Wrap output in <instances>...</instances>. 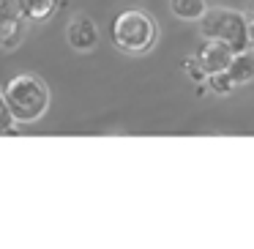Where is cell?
Returning <instances> with one entry per match:
<instances>
[{
    "mask_svg": "<svg viewBox=\"0 0 254 249\" xmlns=\"http://www.w3.org/2000/svg\"><path fill=\"white\" fill-rule=\"evenodd\" d=\"M17 123H36L50 110V88L36 74H17L3 88Z\"/></svg>",
    "mask_w": 254,
    "mask_h": 249,
    "instance_id": "cell-1",
    "label": "cell"
},
{
    "mask_svg": "<svg viewBox=\"0 0 254 249\" xmlns=\"http://www.w3.org/2000/svg\"><path fill=\"white\" fill-rule=\"evenodd\" d=\"M156 39H159V28L145 11H123L112 22V41L118 50L128 52V55H142V52L153 50Z\"/></svg>",
    "mask_w": 254,
    "mask_h": 249,
    "instance_id": "cell-2",
    "label": "cell"
},
{
    "mask_svg": "<svg viewBox=\"0 0 254 249\" xmlns=\"http://www.w3.org/2000/svg\"><path fill=\"white\" fill-rule=\"evenodd\" d=\"M199 33L202 39H219L230 44L235 52L252 50V36H249V17L232 8H208L199 19Z\"/></svg>",
    "mask_w": 254,
    "mask_h": 249,
    "instance_id": "cell-3",
    "label": "cell"
},
{
    "mask_svg": "<svg viewBox=\"0 0 254 249\" xmlns=\"http://www.w3.org/2000/svg\"><path fill=\"white\" fill-rule=\"evenodd\" d=\"M194 58H197V63L210 77V74H216V72H227V69H230L232 58H235V50H232L230 44H224V41H219V39H202V44L197 47Z\"/></svg>",
    "mask_w": 254,
    "mask_h": 249,
    "instance_id": "cell-4",
    "label": "cell"
},
{
    "mask_svg": "<svg viewBox=\"0 0 254 249\" xmlns=\"http://www.w3.org/2000/svg\"><path fill=\"white\" fill-rule=\"evenodd\" d=\"M66 41H68V47L77 50V52H90L99 44V28H96V22L90 17L77 14V17L66 25Z\"/></svg>",
    "mask_w": 254,
    "mask_h": 249,
    "instance_id": "cell-5",
    "label": "cell"
},
{
    "mask_svg": "<svg viewBox=\"0 0 254 249\" xmlns=\"http://www.w3.org/2000/svg\"><path fill=\"white\" fill-rule=\"evenodd\" d=\"M19 19H22L19 0H0V41L8 39L11 33H17Z\"/></svg>",
    "mask_w": 254,
    "mask_h": 249,
    "instance_id": "cell-6",
    "label": "cell"
},
{
    "mask_svg": "<svg viewBox=\"0 0 254 249\" xmlns=\"http://www.w3.org/2000/svg\"><path fill=\"white\" fill-rule=\"evenodd\" d=\"M227 74L232 77V83H235V85L252 83V80H254V55L249 50L246 52H235V58H232Z\"/></svg>",
    "mask_w": 254,
    "mask_h": 249,
    "instance_id": "cell-7",
    "label": "cell"
},
{
    "mask_svg": "<svg viewBox=\"0 0 254 249\" xmlns=\"http://www.w3.org/2000/svg\"><path fill=\"white\" fill-rule=\"evenodd\" d=\"M170 11L178 19H186V22H199V19L208 14V3L205 0H170Z\"/></svg>",
    "mask_w": 254,
    "mask_h": 249,
    "instance_id": "cell-8",
    "label": "cell"
},
{
    "mask_svg": "<svg viewBox=\"0 0 254 249\" xmlns=\"http://www.w3.org/2000/svg\"><path fill=\"white\" fill-rule=\"evenodd\" d=\"M58 3L61 0H19V6H22V17L30 19V22H44L55 14Z\"/></svg>",
    "mask_w": 254,
    "mask_h": 249,
    "instance_id": "cell-9",
    "label": "cell"
},
{
    "mask_svg": "<svg viewBox=\"0 0 254 249\" xmlns=\"http://www.w3.org/2000/svg\"><path fill=\"white\" fill-rule=\"evenodd\" d=\"M208 83H210V90H213V93H232V90L238 88V85L232 83V77H230L227 72H216V74H210Z\"/></svg>",
    "mask_w": 254,
    "mask_h": 249,
    "instance_id": "cell-10",
    "label": "cell"
},
{
    "mask_svg": "<svg viewBox=\"0 0 254 249\" xmlns=\"http://www.w3.org/2000/svg\"><path fill=\"white\" fill-rule=\"evenodd\" d=\"M14 123H17V118H14L11 107H8V99H6V93L0 90V134L11 132V126H14Z\"/></svg>",
    "mask_w": 254,
    "mask_h": 249,
    "instance_id": "cell-11",
    "label": "cell"
},
{
    "mask_svg": "<svg viewBox=\"0 0 254 249\" xmlns=\"http://www.w3.org/2000/svg\"><path fill=\"white\" fill-rule=\"evenodd\" d=\"M183 69L189 72V77H191L194 83H202V80H208V74H205V69L197 63V58H189V61L183 63Z\"/></svg>",
    "mask_w": 254,
    "mask_h": 249,
    "instance_id": "cell-12",
    "label": "cell"
},
{
    "mask_svg": "<svg viewBox=\"0 0 254 249\" xmlns=\"http://www.w3.org/2000/svg\"><path fill=\"white\" fill-rule=\"evenodd\" d=\"M249 17V36H252V50H254V14H246Z\"/></svg>",
    "mask_w": 254,
    "mask_h": 249,
    "instance_id": "cell-13",
    "label": "cell"
}]
</instances>
